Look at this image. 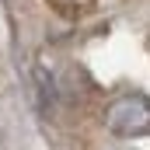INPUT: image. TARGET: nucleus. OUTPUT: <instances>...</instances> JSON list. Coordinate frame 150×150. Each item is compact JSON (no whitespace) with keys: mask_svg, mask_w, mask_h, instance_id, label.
Segmentation results:
<instances>
[{"mask_svg":"<svg viewBox=\"0 0 150 150\" xmlns=\"http://www.w3.org/2000/svg\"><path fill=\"white\" fill-rule=\"evenodd\" d=\"M35 84H38L42 108H52V101H56V87H52V80L45 77V70H42V67H35Z\"/></svg>","mask_w":150,"mask_h":150,"instance_id":"obj_2","label":"nucleus"},{"mask_svg":"<svg viewBox=\"0 0 150 150\" xmlns=\"http://www.w3.org/2000/svg\"><path fill=\"white\" fill-rule=\"evenodd\" d=\"M105 126L108 133L119 140H136V136H147L150 129V105L143 94H126V98H115L105 112Z\"/></svg>","mask_w":150,"mask_h":150,"instance_id":"obj_1","label":"nucleus"}]
</instances>
